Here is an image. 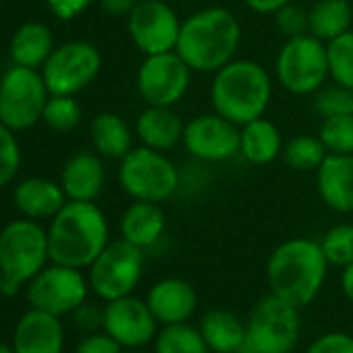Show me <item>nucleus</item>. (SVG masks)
Here are the masks:
<instances>
[{
	"label": "nucleus",
	"instance_id": "nucleus-20",
	"mask_svg": "<svg viewBox=\"0 0 353 353\" xmlns=\"http://www.w3.org/2000/svg\"><path fill=\"white\" fill-rule=\"evenodd\" d=\"M61 185L67 200L94 202L104 190L102 156L98 152H77L75 156H71L63 168Z\"/></svg>",
	"mask_w": 353,
	"mask_h": 353
},
{
	"label": "nucleus",
	"instance_id": "nucleus-47",
	"mask_svg": "<svg viewBox=\"0 0 353 353\" xmlns=\"http://www.w3.org/2000/svg\"><path fill=\"white\" fill-rule=\"evenodd\" d=\"M123 353H137V351H133V349H131V351H123Z\"/></svg>",
	"mask_w": 353,
	"mask_h": 353
},
{
	"label": "nucleus",
	"instance_id": "nucleus-45",
	"mask_svg": "<svg viewBox=\"0 0 353 353\" xmlns=\"http://www.w3.org/2000/svg\"><path fill=\"white\" fill-rule=\"evenodd\" d=\"M0 353H17L13 345L5 343V341H0Z\"/></svg>",
	"mask_w": 353,
	"mask_h": 353
},
{
	"label": "nucleus",
	"instance_id": "nucleus-41",
	"mask_svg": "<svg viewBox=\"0 0 353 353\" xmlns=\"http://www.w3.org/2000/svg\"><path fill=\"white\" fill-rule=\"evenodd\" d=\"M100 5L104 13L110 17H129V13L137 5V0H100Z\"/></svg>",
	"mask_w": 353,
	"mask_h": 353
},
{
	"label": "nucleus",
	"instance_id": "nucleus-24",
	"mask_svg": "<svg viewBox=\"0 0 353 353\" xmlns=\"http://www.w3.org/2000/svg\"><path fill=\"white\" fill-rule=\"evenodd\" d=\"M239 154L252 164H268L283 154V135L279 127L260 117L241 125Z\"/></svg>",
	"mask_w": 353,
	"mask_h": 353
},
{
	"label": "nucleus",
	"instance_id": "nucleus-4",
	"mask_svg": "<svg viewBox=\"0 0 353 353\" xmlns=\"http://www.w3.org/2000/svg\"><path fill=\"white\" fill-rule=\"evenodd\" d=\"M272 98V81L268 71L248 59H233L214 73L210 85V102L214 112L235 125H245L264 117Z\"/></svg>",
	"mask_w": 353,
	"mask_h": 353
},
{
	"label": "nucleus",
	"instance_id": "nucleus-2",
	"mask_svg": "<svg viewBox=\"0 0 353 353\" xmlns=\"http://www.w3.org/2000/svg\"><path fill=\"white\" fill-rule=\"evenodd\" d=\"M328 266L320 241L305 237L287 239L274 248L266 264L270 293L301 310L322 291Z\"/></svg>",
	"mask_w": 353,
	"mask_h": 353
},
{
	"label": "nucleus",
	"instance_id": "nucleus-14",
	"mask_svg": "<svg viewBox=\"0 0 353 353\" xmlns=\"http://www.w3.org/2000/svg\"><path fill=\"white\" fill-rule=\"evenodd\" d=\"M181 19L164 0H137L127 17L131 42L145 57L170 52L181 34Z\"/></svg>",
	"mask_w": 353,
	"mask_h": 353
},
{
	"label": "nucleus",
	"instance_id": "nucleus-27",
	"mask_svg": "<svg viewBox=\"0 0 353 353\" xmlns=\"http://www.w3.org/2000/svg\"><path fill=\"white\" fill-rule=\"evenodd\" d=\"M200 332L214 353H235L245 343V324L229 310H210Z\"/></svg>",
	"mask_w": 353,
	"mask_h": 353
},
{
	"label": "nucleus",
	"instance_id": "nucleus-42",
	"mask_svg": "<svg viewBox=\"0 0 353 353\" xmlns=\"http://www.w3.org/2000/svg\"><path fill=\"white\" fill-rule=\"evenodd\" d=\"M293 0H245V5L260 15H274L279 9L287 7Z\"/></svg>",
	"mask_w": 353,
	"mask_h": 353
},
{
	"label": "nucleus",
	"instance_id": "nucleus-10",
	"mask_svg": "<svg viewBox=\"0 0 353 353\" xmlns=\"http://www.w3.org/2000/svg\"><path fill=\"white\" fill-rule=\"evenodd\" d=\"M141 272L143 250L125 239L110 241L90 266V287L104 301H112L131 295Z\"/></svg>",
	"mask_w": 353,
	"mask_h": 353
},
{
	"label": "nucleus",
	"instance_id": "nucleus-16",
	"mask_svg": "<svg viewBox=\"0 0 353 353\" xmlns=\"http://www.w3.org/2000/svg\"><path fill=\"white\" fill-rule=\"evenodd\" d=\"M156 324L150 305L133 295L119 297L106 303L102 310V328L121 347L139 349L152 343L156 336Z\"/></svg>",
	"mask_w": 353,
	"mask_h": 353
},
{
	"label": "nucleus",
	"instance_id": "nucleus-1",
	"mask_svg": "<svg viewBox=\"0 0 353 353\" xmlns=\"http://www.w3.org/2000/svg\"><path fill=\"white\" fill-rule=\"evenodd\" d=\"M241 44L237 17L223 7H208L181 23L174 52L196 73H216L229 65Z\"/></svg>",
	"mask_w": 353,
	"mask_h": 353
},
{
	"label": "nucleus",
	"instance_id": "nucleus-43",
	"mask_svg": "<svg viewBox=\"0 0 353 353\" xmlns=\"http://www.w3.org/2000/svg\"><path fill=\"white\" fill-rule=\"evenodd\" d=\"M75 318H77V322L83 324V328H96V324L102 326V312H98V307L85 305V303L75 310Z\"/></svg>",
	"mask_w": 353,
	"mask_h": 353
},
{
	"label": "nucleus",
	"instance_id": "nucleus-17",
	"mask_svg": "<svg viewBox=\"0 0 353 353\" xmlns=\"http://www.w3.org/2000/svg\"><path fill=\"white\" fill-rule=\"evenodd\" d=\"M13 347L17 353H63L65 330L61 318L32 307L15 326Z\"/></svg>",
	"mask_w": 353,
	"mask_h": 353
},
{
	"label": "nucleus",
	"instance_id": "nucleus-6",
	"mask_svg": "<svg viewBox=\"0 0 353 353\" xmlns=\"http://www.w3.org/2000/svg\"><path fill=\"white\" fill-rule=\"evenodd\" d=\"M119 183L135 202L162 204L179 192L181 172L164 152L139 145L121 158Z\"/></svg>",
	"mask_w": 353,
	"mask_h": 353
},
{
	"label": "nucleus",
	"instance_id": "nucleus-37",
	"mask_svg": "<svg viewBox=\"0 0 353 353\" xmlns=\"http://www.w3.org/2000/svg\"><path fill=\"white\" fill-rule=\"evenodd\" d=\"M274 26H276L279 34L285 36V40L303 36V34H307V11L289 3L287 7H283L274 13Z\"/></svg>",
	"mask_w": 353,
	"mask_h": 353
},
{
	"label": "nucleus",
	"instance_id": "nucleus-9",
	"mask_svg": "<svg viewBox=\"0 0 353 353\" xmlns=\"http://www.w3.org/2000/svg\"><path fill=\"white\" fill-rule=\"evenodd\" d=\"M50 92L42 71L13 65L0 79V123L11 131H26L42 121Z\"/></svg>",
	"mask_w": 353,
	"mask_h": 353
},
{
	"label": "nucleus",
	"instance_id": "nucleus-21",
	"mask_svg": "<svg viewBox=\"0 0 353 353\" xmlns=\"http://www.w3.org/2000/svg\"><path fill=\"white\" fill-rule=\"evenodd\" d=\"M185 123L170 106H148L135 121V133L141 145L168 152L183 141Z\"/></svg>",
	"mask_w": 353,
	"mask_h": 353
},
{
	"label": "nucleus",
	"instance_id": "nucleus-35",
	"mask_svg": "<svg viewBox=\"0 0 353 353\" xmlns=\"http://www.w3.org/2000/svg\"><path fill=\"white\" fill-rule=\"evenodd\" d=\"M314 110L322 119L353 112V90L334 81L330 85H322L314 94Z\"/></svg>",
	"mask_w": 353,
	"mask_h": 353
},
{
	"label": "nucleus",
	"instance_id": "nucleus-39",
	"mask_svg": "<svg viewBox=\"0 0 353 353\" xmlns=\"http://www.w3.org/2000/svg\"><path fill=\"white\" fill-rule=\"evenodd\" d=\"M75 353H123V347L108 332H92L77 343Z\"/></svg>",
	"mask_w": 353,
	"mask_h": 353
},
{
	"label": "nucleus",
	"instance_id": "nucleus-33",
	"mask_svg": "<svg viewBox=\"0 0 353 353\" xmlns=\"http://www.w3.org/2000/svg\"><path fill=\"white\" fill-rule=\"evenodd\" d=\"M42 121L59 131V133H67L71 129H75L81 121V106L75 100V96H54L50 94L46 106H44V114Z\"/></svg>",
	"mask_w": 353,
	"mask_h": 353
},
{
	"label": "nucleus",
	"instance_id": "nucleus-26",
	"mask_svg": "<svg viewBox=\"0 0 353 353\" xmlns=\"http://www.w3.org/2000/svg\"><path fill=\"white\" fill-rule=\"evenodd\" d=\"M54 50L52 32L44 23H23L11 40V57L15 65L40 69Z\"/></svg>",
	"mask_w": 353,
	"mask_h": 353
},
{
	"label": "nucleus",
	"instance_id": "nucleus-22",
	"mask_svg": "<svg viewBox=\"0 0 353 353\" xmlns=\"http://www.w3.org/2000/svg\"><path fill=\"white\" fill-rule=\"evenodd\" d=\"M17 210L26 219H52L65 204L67 196L61 183H54L44 176H30L15 188L13 194Z\"/></svg>",
	"mask_w": 353,
	"mask_h": 353
},
{
	"label": "nucleus",
	"instance_id": "nucleus-12",
	"mask_svg": "<svg viewBox=\"0 0 353 353\" xmlns=\"http://www.w3.org/2000/svg\"><path fill=\"white\" fill-rule=\"evenodd\" d=\"M90 283L79 268L54 264L44 266L28 285V301L32 307L52 316H65L85 303Z\"/></svg>",
	"mask_w": 353,
	"mask_h": 353
},
{
	"label": "nucleus",
	"instance_id": "nucleus-34",
	"mask_svg": "<svg viewBox=\"0 0 353 353\" xmlns=\"http://www.w3.org/2000/svg\"><path fill=\"white\" fill-rule=\"evenodd\" d=\"M320 248L328 264L345 268L353 262V225H336L324 233Z\"/></svg>",
	"mask_w": 353,
	"mask_h": 353
},
{
	"label": "nucleus",
	"instance_id": "nucleus-30",
	"mask_svg": "<svg viewBox=\"0 0 353 353\" xmlns=\"http://www.w3.org/2000/svg\"><path fill=\"white\" fill-rule=\"evenodd\" d=\"M285 162L299 172H312L318 170V166L328 156V150L324 148L322 139L318 135H295L283 145Z\"/></svg>",
	"mask_w": 353,
	"mask_h": 353
},
{
	"label": "nucleus",
	"instance_id": "nucleus-25",
	"mask_svg": "<svg viewBox=\"0 0 353 353\" xmlns=\"http://www.w3.org/2000/svg\"><path fill=\"white\" fill-rule=\"evenodd\" d=\"M90 139L100 156L112 160H121L133 150V133L125 119L114 112H100L92 119Z\"/></svg>",
	"mask_w": 353,
	"mask_h": 353
},
{
	"label": "nucleus",
	"instance_id": "nucleus-32",
	"mask_svg": "<svg viewBox=\"0 0 353 353\" xmlns=\"http://www.w3.org/2000/svg\"><path fill=\"white\" fill-rule=\"evenodd\" d=\"M318 137L328 154H353V112L322 119Z\"/></svg>",
	"mask_w": 353,
	"mask_h": 353
},
{
	"label": "nucleus",
	"instance_id": "nucleus-23",
	"mask_svg": "<svg viewBox=\"0 0 353 353\" xmlns=\"http://www.w3.org/2000/svg\"><path fill=\"white\" fill-rule=\"evenodd\" d=\"M166 229L164 212L154 202H133L121 219V239L148 250L160 241Z\"/></svg>",
	"mask_w": 353,
	"mask_h": 353
},
{
	"label": "nucleus",
	"instance_id": "nucleus-29",
	"mask_svg": "<svg viewBox=\"0 0 353 353\" xmlns=\"http://www.w3.org/2000/svg\"><path fill=\"white\" fill-rule=\"evenodd\" d=\"M154 353H210V347L204 341L200 328L181 322L166 324L156 334Z\"/></svg>",
	"mask_w": 353,
	"mask_h": 353
},
{
	"label": "nucleus",
	"instance_id": "nucleus-40",
	"mask_svg": "<svg viewBox=\"0 0 353 353\" xmlns=\"http://www.w3.org/2000/svg\"><path fill=\"white\" fill-rule=\"evenodd\" d=\"M94 0H46L50 13L63 21H71L77 15H81Z\"/></svg>",
	"mask_w": 353,
	"mask_h": 353
},
{
	"label": "nucleus",
	"instance_id": "nucleus-15",
	"mask_svg": "<svg viewBox=\"0 0 353 353\" xmlns=\"http://www.w3.org/2000/svg\"><path fill=\"white\" fill-rule=\"evenodd\" d=\"M241 127L219 112L198 114L185 123L183 145L200 162H223L239 152Z\"/></svg>",
	"mask_w": 353,
	"mask_h": 353
},
{
	"label": "nucleus",
	"instance_id": "nucleus-19",
	"mask_svg": "<svg viewBox=\"0 0 353 353\" xmlns=\"http://www.w3.org/2000/svg\"><path fill=\"white\" fill-rule=\"evenodd\" d=\"M154 318L166 324H181L188 322L198 307L196 289L183 279H162L158 281L145 297Z\"/></svg>",
	"mask_w": 353,
	"mask_h": 353
},
{
	"label": "nucleus",
	"instance_id": "nucleus-3",
	"mask_svg": "<svg viewBox=\"0 0 353 353\" xmlns=\"http://www.w3.org/2000/svg\"><path fill=\"white\" fill-rule=\"evenodd\" d=\"M108 223L94 202L69 200L50 221L48 252L50 262L85 268L108 245Z\"/></svg>",
	"mask_w": 353,
	"mask_h": 353
},
{
	"label": "nucleus",
	"instance_id": "nucleus-44",
	"mask_svg": "<svg viewBox=\"0 0 353 353\" xmlns=\"http://www.w3.org/2000/svg\"><path fill=\"white\" fill-rule=\"evenodd\" d=\"M341 289L345 293V297L353 303V262L349 266L343 268V274H341Z\"/></svg>",
	"mask_w": 353,
	"mask_h": 353
},
{
	"label": "nucleus",
	"instance_id": "nucleus-31",
	"mask_svg": "<svg viewBox=\"0 0 353 353\" xmlns=\"http://www.w3.org/2000/svg\"><path fill=\"white\" fill-rule=\"evenodd\" d=\"M326 57L330 79L353 90V30L326 42Z\"/></svg>",
	"mask_w": 353,
	"mask_h": 353
},
{
	"label": "nucleus",
	"instance_id": "nucleus-28",
	"mask_svg": "<svg viewBox=\"0 0 353 353\" xmlns=\"http://www.w3.org/2000/svg\"><path fill=\"white\" fill-rule=\"evenodd\" d=\"M351 21L353 9L349 0H316V5L307 11V34L330 42L349 32Z\"/></svg>",
	"mask_w": 353,
	"mask_h": 353
},
{
	"label": "nucleus",
	"instance_id": "nucleus-11",
	"mask_svg": "<svg viewBox=\"0 0 353 353\" xmlns=\"http://www.w3.org/2000/svg\"><path fill=\"white\" fill-rule=\"evenodd\" d=\"M102 54L90 42H67L57 46L42 67V77L50 94L75 96L83 92L100 73Z\"/></svg>",
	"mask_w": 353,
	"mask_h": 353
},
{
	"label": "nucleus",
	"instance_id": "nucleus-38",
	"mask_svg": "<svg viewBox=\"0 0 353 353\" xmlns=\"http://www.w3.org/2000/svg\"><path fill=\"white\" fill-rule=\"evenodd\" d=\"M305 353H353V336L345 332H326L318 336Z\"/></svg>",
	"mask_w": 353,
	"mask_h": 353
},
{
	"label": "nucleus",
	"instance_id": "nucleus-36",
	"mask_svg": "<svg viewBox=\"0 0 353 353\" xmlns=\"http://www.w3.org/2000/svg\"><path fill=\"white\" fill-rule=\"evenodd\" d=\"M7 125L0 123V188L9 185L21 166V148Z\"/></svg>",
	"mask_w": 353,
	"mask_h": 353
},
{
	"label": "nucleus",
	"instance_id": "nucleus-13",
	"mask_svg": "<svg viewBox=\"0 0 353 353\" xmlns=\"http://www.w3.org/2000/svg\"><path fill=\"white\" fill-rule=\"evenodd\" d=\"M192 73L188 63L174 50L150 54L139 65L137 92L148 106L172 108L188 94Z\"/></svg>",
	"mask_w": 353,
	"mask_h": 353
},
{
	"label": "nucleus",
	"instance_id": "nucleus-8",
	"mask_svg": "<svg viewBox=\"0 0 353 353\" xmlns=\"http://www.w3.org/2000/svg\"><path fill=\"white\" fill-rule=\"evenodd\" d=\"M274 71L279 83L287 92L295 96L316 94L324 85L326 77H330L326 42L312 34L285 40L276 54Z\"/></svg>",
	"mask_w": 353,
	"mask_h": 353
},
{
	"label": "nucleus",
	"instance_id": "nucleus-7",
	"mask_svg": "<svg viewBox=\"0 0 353 353\" xmlns=\"http://www.w3.org/2000/svg\"><path fill=\"white\" fill-rule=\"evenodd\" d=\"M301 336L299 307L274 293L262 297L248 324L245 343L256 353H291Z\"/></svg>",
	"mask_w": 353,
	"mask_h": 353
},
{
	"label": "nucleus",
	"instance_id": "nucleus-46",
	"mask_svg": "<svg viewBox=\"0 0 353 353\" xmlns=\"http://www.w3.org/2000/svg\"><path fill=\"white\" fill-rule=\"evenodd\" d=\"M5 291V274H3V270H0V293Z\"/></svg>",
	"mask_w": 353,
	"mask_h": 353
},
{
	"label": "nucleus",
	"instance_id": "nucleus-18",
	"mask_svg": "<svg viewBox=\"0 0 353 353\" xmlns=\"http://www.w3.org/2000/svg\"><path fill=\"white\" fill-rule=\"evenodd\" d=\"M320 200L339 214L353 212V154H328L316 170Z\"/></svg>",
	"mask_w": 353,
	"mask_h": 353
},
{
	"label": "nucleus",
	"instance_id": "nucleus-5",
	"mask_svg": "<svg viewBox=\"0 0 353 353\" xmlns=\"http://www.w3.org/2000/svg\"><path fill=\"white\" fill-rule=\"evenodd\" d=\"M48 260V231L34 219L13 221L0 231V270L5 274V295H15Z\"/></svg>",
	"mask_w": 353,
	"mask_h": 353
}]
</instances>
